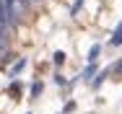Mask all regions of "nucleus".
Segmentation results:
<instances>
[{"mask_svg": "<svg viewBox=\"0 0 122 114\" xmlns=\"http://www.w3.org/2000/svg\"><path fill=\"white\" fill-rule=\"evenodd\" d=\"M55 62H57V65L65 62V55H62V52H55Z\"/></svg>", "mask_w": 122, "mask_h": 114, "instance_id": "obj_6", "label": "nucleus"}, {"mask_svg": "<svg viewBox=\"0 0 122 114\" xmlns=\"http://www.w3.org/2000/svg\"><path fill=\"white\" fill-rule=\"evenodd\" d=\"M99 55H101V47H99V44H94V47H91V52H88V62H94Z\"/></svg>", "mask_w": 122, "mask_h": 114, "instance_id": "obj_4", "label": "nucleus"}, {"mask_svg": "<svg viewBox=\"0 0 122 114\" xmlns=\"http://www.w3.org/2000/svg\"><path fill=\"white\" fill-rule=\"evenodd\" d=\"M42 88H44V86H42V83H34V86H31V96H34V99H36V96H39V93H42Z\"/></svg>", "mask_w": 122, "mask_h": 114, "instance_id": "obj_5", "label": "nucleus"}, {"mask_svg": "<svg viewBox=\"0 0 122 114\" xmlns=\"http://www.w3.org/2000/svg\"><path fill=\"white\" fill-rule=\"evenodd\" d=\"M94 73H96V65H94V62H88V65H86V70H83V75H81V78H83L86 83H91V80H94Z\"/></svg>", "mask_w": 122, "mask_h": 114, "instance_id": "obj_1", "label": "nucleus"}, {"mask_svg": "<svg viewBox=\"0 0 122 114\" xmlns=\"http://www.w3.org/2000/svg\"><path fill=\"white\" fill-rule=\"evenodd\" d=\"M73 109H75V104H73V101H70V104H68V106L62 109V114H70V112H73Z\"/></svg>", "mask_w": 122, "mask_h": 114, "instance_id": "obj_7", "label": "nucleus"}, {"mask_svg": "<svg viewBox=\"0 0 122 114\" xmlns=\"http://www.w3.org/2000/svg\"><path fill=\"white\" fill-rule=\"evenodd\" d=\"M112 44H114V47L122 44V23L117 26V31H114V36H112Z\"/></svg>", "mask_w": 122, "mask_h": 114, "instance_id": "obj_3", "label": "nucleus"}, {"mask_svg": "<svg viewBox=\"0 0 122 114\" xmlns=\"http://www.w3.org/2000/svg\"><path fill=\"white\" fill-rule=\"evenodd\" d=\"M24 68H26V57H21V60H18L13 68H10V78H16V75H18V73H21Z\"/></svg>", "mask_w": 122, "mask_h": 114, "instance_id": "obj_2", "label": "nucleus"}]
</instances>
